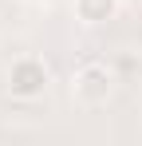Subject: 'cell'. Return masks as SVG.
<instances>
[{"label": "cell", "instance_id": "6da1fadb", "mask_svg": "<svg viewBox=\"0 0 142 146\" xmlns=\"http://www.w3.org/2000/svg\"><path fill=\"white\" fill-rule=\"evenodd\" d=\"M4 87H8V95L20 99V103H36V99H44L47 87H51V67H47V59L36 55V51H20V55L8 63Z\"/></svg>", "mask_w": 142, "mask_h": 146}, {"label": "cell", "instance_id": "7a4b0ae2", "mask_svg": "<svg viewBox=\"0 0 142 146\" xmlns=\"http://www.w3.org/2000/svg\"><path fill=\"white\" fill-rule=\"evenodd\" d=\"M111 95H115V71L107 63L91 59L71 71V99L79 107H103V103H111Z\"/></svg>", "mask_w": 142, "mask_h": 146}, {"label": "cell", "instance_id": "3957f363", "mask_svg": "<svg viewBox=\"0 0 142 146\" xmlns=\"http://www.w3.org/2000/svg\"><path fill=\"white\" fill-rule=\"evenodd\" d=\"M118 4L122 0H71V12H75L79 24L99 28V24H111L118 16Z\"/></svg>", "mask_w": 142, "mask_h": 146}]
</instances>
